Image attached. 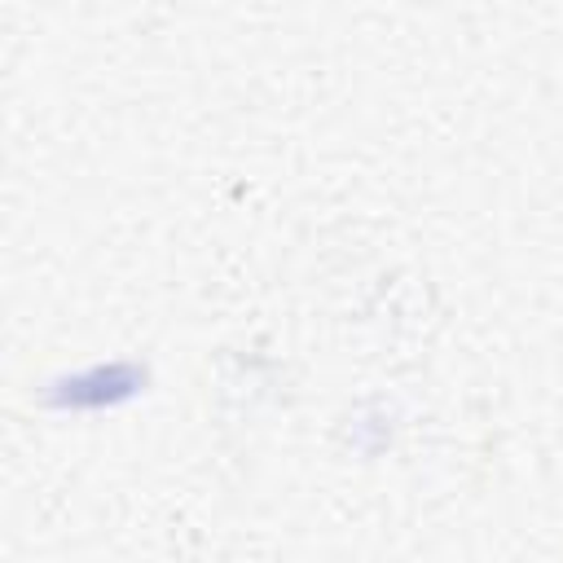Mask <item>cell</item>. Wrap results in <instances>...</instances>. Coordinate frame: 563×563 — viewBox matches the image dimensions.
Listing matches in <instances>:
<instances>
[{"label":"cell","instance_id":"1","mask_svg":"<svg viewBox=\"0 0 563 563\" xmlns=\"http://www.w3.org/2000/svg\"><path fill=\"white\" fill-rule=\"evenodd\" d=\"M150 383V369L136 361H97L66 369L44 383V400L53 409H75V413H97V409H119L136 400Z\"/></svg>","mask_w":563,"mask_h":563}]
</instances>
